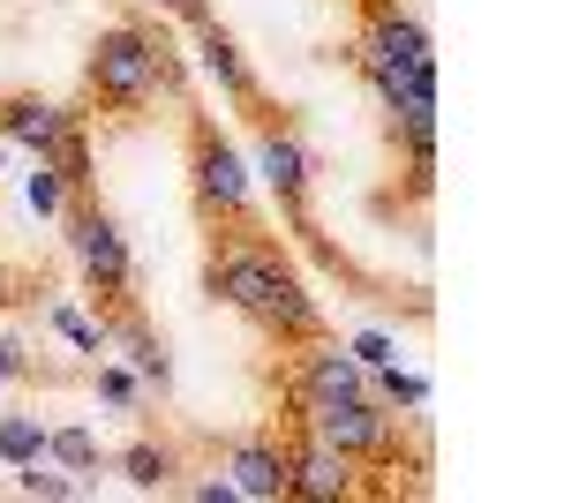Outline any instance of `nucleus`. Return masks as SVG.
<instances>
[{
    "instance_id": "nucleus-15",
    "label": "nucleus",
    "mask_w": 564,
    "mask_h": 503,
    "mask_svg": "<svg viewBox=\"0 0 564 503\" xmlns=\"http://www.w3.org/2000/svg\"><path fill=\"white\" fill-rule=\"evenodd\" d=\"M45 451H53L61 466H76V473H90V466H98V436H90V428H53Z\"/></svg>"
},
{
    "instance_id": "nucleus-2",
    "label": "nucleus",
    "mask_w": 564,
    "mask_h": 503,
    "mask_svg": "<svg viewBox=\"0 0 564 503\" xmlns=\"http://www.w3.org/2000/svg\"><path fill=\"white\" fill-rule=\"evenodd\" d=\"M159 76H166V45L151 39V31H135V23H121V31H106V39L90 45V90L113 113H135L159 90Z\"/></svg>"
},
{
    "instance_id": "nucleus-1",
    "label": "nucleus",
    "mask_w": 564,
    "mask_h": 503,
    "mask_svg": "<svg viewBox=\"0 0 564 503\" xmlns=\"http://www.w3.org/2000/svg\"><path fill=\"white\" fill-rule=\"evenodd\" d=\"M212 294L234 300V308H241L249 324H263L271 338H294V346L324 331L308 286L279 263V249H263V241H226V249L212 255Z\"/></svg>"
},
{
    "instance_id": "nucleus-12",
    "label": "nucleus",
    "mask_w": 564,
    "mask_h": 503,
    "mask_svg": "<svg viewBox=\"0 0 564 503\" xmlns=\"http://www.w3.org/2000/svg\"><path fill=\"white\" fill-rule=\"evenodd\" d=\"M354 391H361V361H347L339 346L302 361V398H354Z\"/></svg>"
},
{
    "instance_id": "nucleus-22",
    "label": "nucleus",
    "mask_w": 564,
    "mask_h": 503,
    "mask_svg": "<svg viewBox=\"0 0 564 503\" xmlns=\"http://www.w3.org/2000/svg\"><path fill=\"white\" fill-rule=\"evenodd\" d=\"M98 391H106V406H135V383L121 369H98Z\"/></svg>"
},
{
    "instance_id": "nucleus-14",
    "label": "nucleus",
    "mask_w": 564,
    "mask_h": 503,
    "mask_svg": "<svg viewBox=\"0 0 564 503\" xmlns=\"http://www.w3.org/2000/svg\"><path fill=\"white\" fill-rule=\"evenodd\" d=\"M121 466H129L135 489H166V481H174V451H166V444H135Z\"/></svg>"
},
{
    "instance_id": "nucleus-6",
    "label": "nucleus",
    "mask_w": 564,
    "mask_h": 503,
    "mask_svg": "<svg viewBox=\"0 0 564 503\" xmlns=\"http://www.w3.org/2000/svg\"><path fill=\"white\" fill-rule=\"evenodd\" d=\"M226 473H234V496L279 503L286 489H294V451H279V444H263V436H257V444H241V451H234Z\"/></svg>"
},
{
    "instance_id": "nucleus-4",
    "label": "nucleus",
    "mask_w": 564,
    "mask_h": 503,
    "mask_svg": "<svg viewBox=\"0 0 564 503\" xmlns=\"http://www.w3.org/2000/svg\"><path fill=\"white\" fill-rule=\"evenodd\" d=\"M196 196H204V210H218V218H241V210H249V166H241L234 143H218V135L196 143Z\"/></svg>"
},
{
    "instance_id": "nucleus-18",
    "label": "nucleus",
    "mask_w": 564,
    "mask_h": 503,
    "mask_svg": "<svg viewBox=\"0 0 564 503\" xmlns=\"http://www.w3.org/2000/svg\"><path fill=\"white\" fill-rule=\"evenodd\" d=\"M53 331L68 338V346H84V353H106V331H90L76 308H53Z\"/></svg>"
},
{
    "instance_id": "nucleus-13",
    "label": "nucleus",
    "mask_w": 564,
    "mask_h": 503,
    "mask_svg": "<svg viewBox=\"0 0 564 503\" xmlns=\"http://www.w3.org/2000/svg\"><path fill=\"white\" fill-rule=\"evenodd\" d=\"M31 459H45L39 414H0V466H31Z\"/></svg>"
},
{
    "instance_id": "nucleus-19",
    "label": "nucleus",
    "mask_w": 564,
    "mask_h": 503,
    "mask_svg": "<svg viewBox=\"0 0 564 503\" xmlns=\"http://www.w3.org/2000/svg\"><path fill=\"white\" fill-rule=\"evenodd\" d=\"M384 398H391V406H422V398H430V383H422V376H399V369L384 361Z\"/></svg>"
},
{
    "instance_id": "nucleus-16",
    "label": "nucleus",
    "mask_w": 564,
    "mask_h": 503,
    "mask_svg": "<svg viewBox=\"0 0 564 503\" xmlns=\"http://www.w3.org/2000/svg\"><path fill=\"white\" fill-rule=\"evenodd\" d=\"M23 204L39 210V218H53V210H61V173L45 166V158H39V173H23Z\"/></svg>"
},
{
    "instance_id": "nucleus-10",
    "label": "nucleus",
    "mask_w": 564,
    "mask_h": 503,
    "mask_svg": "<svg viewBox=\"0 0 564 503\" xmlns=\"http://www.w3.org/2000/svg\"><path fill=\"white\" fill-rule=\"evenodd\" d=\"M196 61H204V76H212L226 98H257V76H249L241 45L226 39V31H212V23H204V39H196Z\"/></svg>"
},
{
    "instance_id": "nucleus-7",
    "label": "nucleus",
    "mask_w": 564,
    "mask_h": 503,
    "mask_svg": "<svg viewBox=\"0 0 564 503\" xmlns=\"http://www.w3.org/2000/svg\"><path fill=\"white\" fill-rule=\"evenodd\" d=\"M68 128H76V113L39 106V98H8V106H0V135H8V143H23V151H39V158L61 151V135H68Z\"/></svg>"
},
{
    "instance_id": "nucleus-17",
    "label": "nucleus",
    "mask_w": 564,
    "mask_h": 503,
    "mask_svg": "<svg viewBox=\"0 0 564 503\" xmlns=\"http://www.w3.org/2000/svg\"><path fill=\"white\" fill-rule=\"evenodd\" d=\"M15 489H23V496H76V481H68V473H39V459L15 466Z\"/></svg>"
},
{
    "instance_id": "nucleus-20",
    "label": "nucleus",
    "mask_w": 564,
    "mask_h": 503,
    "mask_svg": "<svg viewBox=\"0 0 564 503\" xmlns=\"http://www.w3.org/2000/svg\"><path fill=\"white\" fill-rule=\"evenodd\" d=\"M354 361H361V369H384V361H391V338L384 331H361V338H354Z\"/></svg>"
},
{
    "instance_id": "nucleus-5",
    "label": "nucleus",
    "mask_w": 564,
    "mask_h": 503,
    "mask_svg": "<svg viewBox=\"0 0 564 503\" xmlns=\"http://www.w3.org/2000/svg\"><path fill=\"white\" fill-rule=\"evenodd\" d=\"M68 233H76V255H84L90 278H98V294H129V241H121V226L98 218V210H84Z\"/></svg>"
},
{
    "instance_id": "nucleus-11",
    "label": "nucleus",
    "mask_w": 564,
    "mask_h": 503,
    "mask_svg": "<svg viewBox=\"0 0 564 503\" xmlns=\"http://www.w3.org/2000/svg\"><path fill=\"white\" fill-rule=\"evenodd\" d=\"M354 489V459L347 451H324V444H316V451H302V459H294V489H286V496H347Z\"/></svg>"
},
{
    "instance_id": "nucleus-21",
    "label": "nucleus",
    "mask_w": 564,
    "mask_h": 503,
    "mask_svg": "<svg viewBox=\"0 0 564 503\" xmlns=\"http://www.w3.org/2000/svg\"><path fill=\"white\" fill-rule=\"evenodd\" d=\"M23 376H31V353L15 338H0V383H23Z\"/></svg>"
},
{
    "instance_id": "nucleus-3",
    "label": "nucleus",
    "mask_w": 564,
    "mask_h": 503,
    "mask_svg": "<svg viewBox=\"0 0 564 503\" xmlns=\"http://www.w3.org/2000/svg\"><path fill=\"white\" fill-rule=\"evenodd\" d=\"M308 420H316V444L324 451H347V459H391V414L369 406L361 391L354 398H308Z\"/></svg>"
},
{
    "instance_id": "nucleus-23",
    "label": "nucleus",
    "mask_w": 564,
    "mask_h": 503,
    "mask_svg": "<svg viewBox=\"0 0 564 503\" xmlns=\"http://www.w3.org/2000/svg\"><path fill=\"white\" fill-rule=\"evenodd\" d=\"M166 8H174V15H188V23L204 15V0H166Z\"/></svg>"
},
{
    "instance_id": "nucleus-8",
    "label": "nucleus",
    "mask_w": 564,
    "mask_h": 503,
    "mask_svg": "<svg viewBox=\"0 0 564 503\" xmlns=\"http://www.w3.org/2000/svg\"><path fill=\"white\" fill-rule=\"evenodd\" d=\"M369 45H377L384 61H399V68H436L430 31H422L414 15H399V8H377V31H369Z\"/></svg>"
},
{
    "instance_id": "nucleus-9",
    "label": "nucleus",
    "mask_w": 564,
    "mask_h": 503,
    "mask_svg": "<svg viewBox=\"0 0 564 503\" xmlns=\"http://www.w3.org/2000/svg\"><path fill=\"white\" fill-rule=\"evenodd\" d=\"M257 173L279 188V204H302V188H308V151L294 143V135H263V151H257Z\"/></svg>"
}]
</instances>
